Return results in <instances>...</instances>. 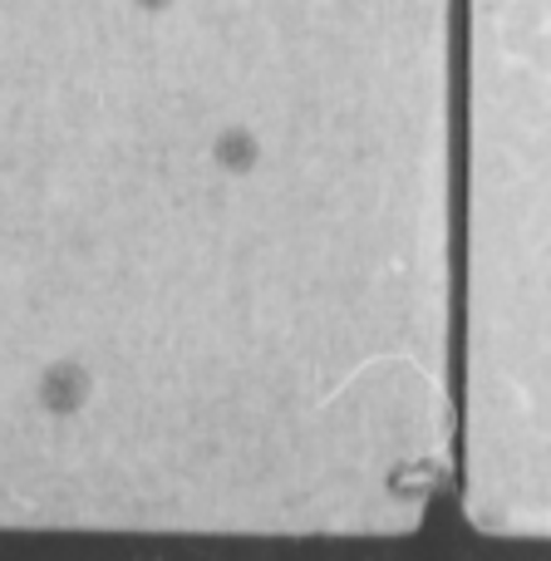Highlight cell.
<instances>
[{"label":"cell","instance_id":"obj_1","mask_svg":"<svg viewBox=\"0 0 551 561\" xmlns=\"http://www.w3.org/2000/svg\"><path fill=\"white\" fill-rule=\"evenodd\" d=\"M39 399H45V409H55V414H69V409H79L89 399V375L74 365H55L39 379Z\"/></svg>","mask_w":551,"mask_h":561},{"label":"cell","instance_id":"obj_2","mask_svg":"<svg viewBox=\"0 0 551 561\" xmlns=\"http://www.w3.org/2000/svg\"><path fill=\"white\" fill-rule=\"evenodd\" d=\"M217 153H222V163H237V173H246V168L256 163V144H252V134H242V128H232V134L217 144Z\"/></svg>","mask_w":551,"mask_h":561},{"label":"cell","instance_id":"obj_3","mask_svg":"<svg viewBox=\"0 0 551 561\" xmlns=\"http://www.w3.org/2000/svg\"><path fill=\"white\" fill-rule=\"evenodd\" d=\"M144 5H153V10H158V5H168V0H144Z\"/></svg>","mask_w":551,"mask_h":561}]
</instances>
